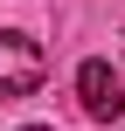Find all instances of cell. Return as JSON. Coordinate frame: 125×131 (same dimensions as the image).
I'll return each mask as SVG.
<instances>
[{
    "instance_id": "1",
    "label": "cell",
    "mask_w": 125,
    "mask_h": 131,
    "mask_svg": "<svg viewBox=\"0 0 125 131\" xmlns=\"http://www.w3.org/2000/svg\"><path fill=\"white\" fill-rule=\"evenodd\" d=\"M42 76H49L42 41H35V35H21V28H0V97H35V90H42Z\"/></svg>"
},
{
    "instance_id": "2",
    "label": "cell",
    "mask_w": 125,
    "mask_h": 131,
    "mask_svg": "<svg viewBox=\"0 0 125 131\" xmlns=\"http://www.w3.org/2000/svg\"><path fill=\"white\" fill-rule=\"evenodd\" d=\"M77 104L97 117V124H111V117H125V76L104 62V55H90L84 69H77Z\"/></svg>"
},
{
    "instance_id": "3",
    "label": "cell",
    "mask_w": 125,
    "mask_h": 131,
    "mask_svg": "<svg viewBox=\"0 0 125 131\" xmlns=\"http://www.w3.org/2000/svg\"><path fill=\"white\" fill-rule=\"evenodd\" d=\"M21 131H49V124H21Z\"/></svg>"
}]
</instances>
